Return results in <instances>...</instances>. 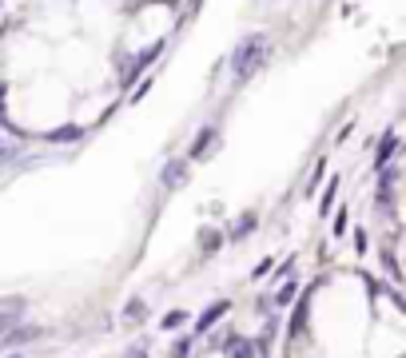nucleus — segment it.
<instances>
[{
  "label": "nucleus",
  "instance_id": "f3484780",
  "mask_svg": "<svg viewBox=\"0 0 406 358\" xmlns=\"http://www.w3.org/2000/svg\"><path fill=\"white\" fill-rule=\"evenodd\" d=\"M128 358H148V350H144V346H132V350H128Z\"/></svg>",
  "mask_w": 406,
  "mask_h": 358
},
{
  "label": "nucleus",
  "instance_id": "423d86ee",
  "mask_svg": "<svg viewBox=\"0 0 406 358\" xmlns=\"http://www.w3.org/2000/svg\"><path fill=\"white\" fill-rule=\"evenodd\" d=\"M215 128H203V132H199V139H196V148H191V160H199V156H203V151L211 148V144H215Z\"/></svg>",
  "mask_w": 406,
  "mask_h": 358
},
{
  "label": "nucleus",
  "instance_id": "0eeeda50",
  "mask_svg": "<svg viewBox=\"0 0 406 358\" xmlns=\"http://www.w3.org/2000/svg\"><path fill=\"white\" fill-rule=\"evenodd\" d=\"M80 136H84V128H80V124H68V128H60V132H52V144H72V139H80Z\"/></svg>",
  "mask_w": 406,
  "mask_h": 358
},
{
  "label": "nucleus",
  "instance_id": "6e6552de",
  "mask_svg": "<svg viewBox=\"0 0 406 358\" xmlns=\"http://www.w3.org/2000/svg\"><path fill=\"white\" fill-rule=\"evenodd\" d=\"M231 358H255V343H239V338H231Z\"/></svg>",
  "mask_w": 406,
  "mask_h": 358
},
{
  "label": "nucleus",
  "instance_id": "39448f33",
  "mask_svg": "<svg viewBox=\"0 0 406 358\" xmlns=\"http://www.w3.org/2000/svg\"><path fill=\"white\" fill-rule=\"evenodd\" d=\"M394 151H398V136H386V139L379 144V160H374V167H386Z\"/></svg>",
  "mask_w": 406,
  "mask_h": 358
},
{
  "label": "nucleus",
  "instance_id": "9b49d317",
  "mask_svg": "<svg viewBox=\"0 0 406 358\" xmlns=\"http://www.w3.org/2000/svg\"><path fill=\"white\" fill-rule=\"evenodd\" d=\"M303 319H307V298H303V303H299V310H295V322H291V331H303Z\"/></svg>",
  "mask_w": 406,
  "mask_h": 358
},
{
  "label": "nucleus",
  "instance_id": "7ed1b4c3",
  "mask_svg": "<svg viewBox=\"0 0 406 358\" xmlns=\"http://www.w3.org/2000/svg\"><path fill=\"white\" fill-rule=\"evenodd\" d=\"M160 184L163 187H184L187 184V160H168V163H163Z\"/></svg>",
  "mask_w": 406,
  "mask_h": 358
},
{
  "label": "nucleus",
  "instance_id": "20e7f679",
  "mask_svg": "<svg viewBox=\"0 0 406 358\" xmlns=\"http://www.w3.org/2000/svg\"><path fill=\"white\" fill-rule=\"evenodd\" d=\"M227 310H231V303H215V307H208L203 315H199L196 331H199V334H203V331H211V326H215V322H219L223 315H227Z\"/></svg>",
  "mask_w": 406,
  "mask_h": 358
},
{
  "label": "nucleus",
  "instance_id": "f8f14e48",
  "mask_svg": "<svg viewBox=\"0 0 406 358\" xmlns=\"http://www.w3.org/2000/svg\"><path fill=\"white\" fill-rule=\"evenodd\" d=\"M172 354L175 358H187V354H191V338H180V343L172 346Z\"/></svg>",
  "mask_w": 406,
  "mask_h": 358
},
{
  "label": "nucleus",
  "instance_id": "2eb2a0df",
  "mask_svg": "<svg viewBox=\"0 0 406 358\" xmlns=\"http://www.w3.org/2000/svg\"><path fill=\"white\" fill-rule=\"evenodd\" d=\"M219 247V235L215 231H203V251H215Z\"/></svg>",
  "mask_w": 406,
  "mask_h": 358
},
{
  "label": "nucleus",
  "instance_id": "a211bd4d",
  "mask_svg": "<svg viewBox=\"0 0 406 358\" xmlns=\"http://www.w3.org/2000/svg\"><path fill=\"white\" fill-rule=\"evenodd\" d=\"M4 358H25V354H16V350H13V354H4Z\"/></svg>",
  "mask_w": 406,
  "mask_h": 358
},
{
  "label": "nucleus",
  "instance_id": "1a4fd4ad",
  "mask_svg": "<svg viewBox=\"0 0 406 358\" xmlns=\"http://www.w3.org/2000/svg\"><path fill=\"white\" fill-rule=\"evenodd\" d=\"M255 231V215H243V219L235 223V231H231V239H243V235H251Z\"/></svg>",
  "mask_w": 406,
  "mask_h": 358
},
{
  "label": "nucleus",
  "instance_id": "dca6fc26",
  "mask_svg": "<svg viewBox=\"0 0 406 358\" xmlns=\"http://www.w3.org/2000/svg\"><path fill=\"white\" fill-rule=\"evenodd\" d=\"M334 191H339V184H331V187H327V195H323V211H331V203H334Z\"/></svg>",
  "mask_w": 406,
  "mask_h": 358
},
{
  "label": "nucleus",
  "instance_id": "ddd939ff",
  "mask_svg": "<svg viewBox=\"0 0 406 358\" xmlns=\"http://www.w3.org/2000/svg\"><path fill=\"white\" fill-rule=\"evenodd\" d=\"M123 315H128V319H140V315H144V303H140V298H132V303H128V310H123Z\"/></svg>",
  "mask_w": 406,
  "mask_h": 358
},
{
  "label": "nucleus",
  "instance_id": "f03ea898",
  "mask_svg": "<svg viewBox=\"0 0 406 358\" xmlns=\"http://www.w3.org/2000/svg\"><path fill=\"white\" fill-rule=\"evenodd\" d=\"M40 334H44L40 326H25V322H16L13 331L0 334V350H13V346H28V343H36Z\"/></svg>",
  "mask_w": 406,
  "mask_h": 358
},
{
  "label": "nucleus",
  "instance_id": "f257e3e1",
  "mask_svg": "<svg viewBox=\"0 0 406 358\" xmlns=\"http://www.w3.org/2000/svg\"><path fill=\"white\" fill-rule=\"evenodd\" d=\"M271 60V40H267V32H247L239 44H235V52H231V76L243 84L251 72H259L263 64Z\"/></svg>",
  "mask_w": 406,
  "mask_h": 358
},
{
  "label": "nucleus",
  "instance_id": "9d476101",
  "mask_svg": "<svg viewBox=\"0 0 406 358\" xmlns=\"http://www.w3.org/2000/svg\"><path fill=\"white\" fill-rule=\"evenodd\" d=\"M295 287L299 283H283V287H279V291H275V307H287V303L295 298Z\"/></svg>",
  "mask_w": 406,
  "mask_h": 358
},
{
  "label": "nucleus",
  "instance_id": "4468645a",
  "mask_svg": "<svg viewBox=\"0 0 406 358\" xmlns=\"http://www.w3.org/2000/svg\"><path fill=\"white\" fill-rule=\"evenodd\" d=\"M187 315L184 310H172V315H168V319H163V326H168V331H175V326H180V322H184Z\"/></svg>",
  "mask_w": 406,
  "mask_h": 358
}]
</instances>
